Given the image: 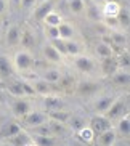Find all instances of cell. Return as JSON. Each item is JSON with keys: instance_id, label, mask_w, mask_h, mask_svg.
Here are the masks:
<instances>
[{"instance_id": "1", "label": "cell", "mask_w": 130, "mask_h": 146, "mask_svg": "<svg viewBox=\"0 0 130 146\" xmlns=\"http://www.w3.org/2000/svg\"><path fill=\"white\" fill-rule=\"evenodd\" d=\"M11 58V63H13V69L19 74H27L32 72L37 66V60L32 52L29 50H23V48H18L16 52L13 53Z\"/></svg>"}, {"instance_id": "2", "label": "cell", "mask_w": 130, "mask_h": 146, "mask_svg": "<svg viewBox=\"0 0 130 146\" xmlns=\"http://www.w3.org/2000/svg\"><path fill=\"white\" fill-rule=\"evenodd\" d=\"M71 64L79 74H82L85 77H93L95 74H98V60L95 56L87 55V53H80L77 56H72L71 58Z\"/></svg>"}, {"instance_id": "3", "label": "cell", "mask_w": 130, "mask_h": 146, "mask_svg": "<svg viewBox=\"0 0 130 146\" xmlns=\"http://www.w3.org/2000/svg\"><path fill=\"white\" fill-rule=\"evenodd\" d=\"M127 112H129V93H119L103 116H106L114 124L117 119H121Z\"/></svg>"}, {"instance_id": "4", "label": "cell", "mask_w": 130, "mask_h": 146, "mask_svg": "<svg viewBox=\"0 0 130 146\" xmlns=\"http://www.w3.org/2000/svg\"><path fill=\"white\" fill-rule=\"evenodd\" d=\"M47 120H48V116L45 111H42V109H32L24 117L19 119V125L24 130H32L35 127H39V125H43Z\"/></svg>"}, {"instance_id": "5", "label": "cell", "mask_w": 130, "mask_h": 146, "mask_svg": "<svg viewBox=\"0 0 130 146\" xmlns=\"http://www.w3.org/2000/svg\"><path fill=\"white\" fill-rule=\"evenodd\" d=\"M114 98H116V95H114L113 92L96 93L95 96H93V103H92L95 114H104V112L108 111V108L111 106V103L114 101Z\"/></svg>"}, {"instance_id": "6", "label": "cell", "mask_w": 130, "mask_h": 146, "mask_svg": "<svg viewBox=\"0 0 130 146\" xmlns=\"http://www.w3.org/2000/svg\"><path fill=\"white\" fill-rule=\"evenodd\" d=\"M87 125L92 129V132L95 133V137L114 127L113 122H111L106 116H103V114H93V116L88 119V124H87Z\"/></svg>"}, {"instance_id": "7", "label": "cell", "mask_w": 130, "mask_h": 146, "mask_svg": "<svg viewBox=\"0 0 130 146\" xmlns=\"http://www.w3.org/2000/svg\"><path fill=\"white\" fill-rule=\"evenodd\" d=\"M10 108H11V114H13L18 120L21 119V117H24L27 112H31L32 109H35L32 101H31L29 98H26V96H24V98H15L13 101H11V104H10Z\"/></svg>"}, {"instance_id": "8", "label": "cell", "mask_w": 130, "mask_h": 146, "mask_svg": "<svg viewBox=\"0 0 130 146\" xmlns=\"http://www.w3.org/2000/svg\"><path fill=\"white\" fill-rule=\"evenodd\" d=\"M74 90H76L77 95H80V96H95L98 93V90H100V85L95 80H92L90 77H85L82 80L76 82Z\"/></svg>"}, {"instance_id": "9", "label": "cell", "mask_w": 130, "mask_h": 146, "mask_svg": "<svg viewBox=\"0 0 130 146\" xmlns=\"http://www.w3.org/2000/svg\"><path fill=\"white\" fill-rule=\"evenodd\" d=\"M40 53H42V58H43V61H47L48 64H53V66H56V64H63L64 63V60L66 58H63V56L60 55V53L53 48V45L50 42H45L40 47Z\"/></svg>"}, {"instance_id": "10", "label": "cell", "mask_w": 130, "mask_h": 146, "mask_svg": "<svg viewBox=\"0 0 130 146\" xmlns=\"http://www.w3.org/2000/svg\"><path fill=\"white\" fill-rule=\"evenodd\" d=\"M64 109V100L58 93H52L47 96H42V111L50 112V111H58Z\"/></svg>"}, {"instance_id": "11", "label": "cell", "mask_w": 130, "mask_h": 146, "mask_svg": "<svg viewBox=\"0 0 130 146\" xmlns=\"http://www.w3.org/2000/svg\"><path fill=\"white\" fill-rule=\"evenodd\" d=\"M29 82H31V85H32V88H34L35 96H47V95L56 93V92H55V85L48 84V82L43 80L42 77L29 79Z\"/></svg>"}, {"instance_id": "12", "label": "cell", "mask_w": 130, "mask_h": 146, "mask_svg": "<svg viewBox=\"0 0 130 146\" xmlns=\"http://www.w3.org/2000/svg\"><path fill=\"white\" fill-rule=\"evenodd\" d=\"M19 31L21 27L18 24H10L7 26L3 32V40H5V45L8 48H18L19 47Z\"/></svg>"}, {"instance_id": "13", "label": "cell", "mask_w": 130, "mask_h": 146, "mask_svg": "<svg viewBox=\"0 0 130 146\" xmlns=\"http://www.w3.org/2000/svg\"><path fill=\"white\" fill-rule=\"evenodd\" d=\"M37 45V39H35L34 31L29 27H21L19 31V48L23 50H32Z\"/></svg>"}, {"instance_id": "14", "label": "cell", "mask_w": 130, "mask_h": 146, "mask_svg": "<svg viewBox=\"0 0 130 146\" xmlns=\"http://www.w3.org/2000/svg\"><path fill=\"white\" fill-rule=\"evenodd\" d=\"M117 61L116 56H111V58H104V60L98 61V74L101 77H111L114 72L117 71Z\"/></svg>"}, {"instance_id": "15", "label": "cell", "mask_w": 130, "mask_h": 146, "mask_svg": "<svg viewBox=\"0 0 130 146\" xmlns=\"http://www.w3.org/2000/svg\"><path fill=\"white\" fill-rule=\"evenodd\" d=\"M93 53H95V58L98 61L104 60V58H111V56H116V50L113 48L111 43H106L103 40H98L93 47Z\"/></svg>"}, {"instance_id": "16", "label": "cell", "mask_w": 130, "mask_h": 146, "mask_svg": "<svg viewBox=\"0 0 130 146\" xmlns=\"http://www.w3.org/2000/svg\"><path fill=\"white\" fill-rule=\"evenodd\" d=\"M109 34V43L113 45V48H119V50H125L129 48V32H122V31H117V32H108Z\"/></svg>"}, {"instance_id": "17", "label": "cell", "mask_w": 130, "mask_h": 146, "mask_svg": "<svg viewBox=\"0 0 130 146\" xmlns=\"http://www.w3.org/2000/svg\"><path fill=\"white\" fill-rule=\"evenodd\" d=\"M114 130H116L117 137H122V138H125V140H129V137H130V112L124 114L121 119H117L114 122Z\"/></svg>"}, {"instance_id": "18", "label": "cell", "mask_w": 130, "mask_h": 146, "mask_svg": "<svg viewBox=\"0 0 130 146\" xmlns=\"http://www.w3.org/2000/svg\"><path fill=\"white\" fill-rule=\"evenodd\" d=\"M116 141H117V133L113 127V129L106 130V132L100 133V135H96L93 143H95L96 146H114Z\"/></svg>"}, {"instance_id": "19", "label": "cell", "mask_w": 130, "mask_h": 146, "mask_svg": "<svg viewBox=\"0 0 130 146\" xmlns=\"http://www.w3.org/2000/svg\"><path fill=\"white\" fill-rule=\"evenodd\" d=\"M63 71H61L60 68H55V66H52V68H45L40 72L39 77H42L43 80H47L48 84H52V85H56L58 82H60V79L63 77Z\"/></svg>"}, {"instance_id": "20", "label": "cell", "mask_w": 130, "mask_h": 146, "mask_svg": "<svg viewBox=\"0 0 130 146\" xmlns=\"http://www.w3.org/2000/svg\"><path fill=\"white\" fill-rule=\"evenodd\" d=\"M55 7H53V2H47V3H40V5H35L32 8V19H35L37 23H42L43 18L47 16L50 11H53Z\"/></svg>"}, {"instance_id": "21", "label": "cell", "mask_w": 130, "mask_h": 146, "mask_svg": "<svg viewBox=\"0 0 130 146\" xmlns=\"http://www.w3.org/2000/svg\"><path fill=\"white\" fill-rule=\"evenodd\" d=\"M15 74L13 69V63H11V58L5 53H0V77L3 79H10Z\"/></svg>"}, {"instance_id": "22", "label": "cell", "mask_w": 130, "mask_h": 146, "mask_svg": "<svg viewBox=\"0 0 130 146\" xmlns=\"http://www.w3.org/2000/svg\"><path fill=\"white\" fill-rule=\"evenodd\" d=\"M109 79L113 80L114 85L121 87V88H127L130 84V72H129V69H117Z\"/></svg>"}, {"instance_id": "23", "label": "cell", "mask_w": 130, "mask_h": 146, "mask_svg": "<svg viewBox=\"0 0 130 146\" xmlns=\"http://www.w3.org/2000/svg\"><path fill=\"white\" fill-rule=\"evenodd\" d=\"M7 141L10 143L11 146H29L32 143V137H31V133L27 130L23 129L19 133H16L15 137L11 138H7Z\"/></svg>"}, {"instance_id": "24", "label": "cell", "mask_w": 130, "mask_h": 146, "mask_svg": "<svg viewBox=\"0 0 130 146\" xmlns=\"http://www.w3.org/2000/svg\"><path fill=\"white\" fill-rule=\"evenodd\" d=\"M66 42V53H68V58H72V56H77L80 53H85V48H84V42L76 37V39L71 40H64Z\"/></svg>"}, {"instance_id": "25", "label": "cell", "mask_w": 130, "mask_h": 146, "mask_svg": "<svg viewBox=\"0 0 130 146\" xmlns=\"http://www.w3.org/2000/svg\"><path fill=\"white\" fill-rule=\"evenodd\" d=\"M58 32H60V39H63V40H71V39H76L77 37V29H76V26L71 24V23H68V21H63L58 26Z\"/></svg>"}, {"instance_id": "26", "label": "cell", "mask_w": 130, "mask_h": 146, "mask_svg": "<svg viewBox=\"0 0 130 146\" xmlns=\"http://www.w3.org/2000/svg\"><path fill=\"white\" fill-rule=\"evenodd\" d=\"M7 92H8L10 96L13 98H24V88H23V80L21 79H15L10 84H7ZM27 98V96H26Z\"/></svg>"}, {"instance_id": "27", "label": "cell", "mask_w": 130, "mask_h": 146, "mask_svg": "<svg viewBox=\"0 0 130 146\" xmlns=\"http://www.w3.org/2000/svg\"><path fill=\"white\" fill-rule=\"evenodd\" d=\"M74 137L77 138V140H80V141L87 143V145H93V141H95V133L92 132V129L88 127V125H84V127H80L79 130H76V135Z\"/></svg>"}, {"instance_id": "28", "label": "cell", "mask_w": 130, "mask_h": 146, "mask_svg": "<svg viewBox=\"0 0 130 146\" xmlns=\"http://www.w3.org/2000/svg\"><path fill=\"white\" fill-rule=\"evenodd\" d=\"M47 116L50 120H55V122H61V124H66L69 122L71 116H72V112L68 111V109H58V111H50L47 112Z\"/></svg>"}, {"instance_id": "29", "label": "cell", "mask_w": 130, "mask_h": 146, "mask_svg": "<svg viewBox=\"0 0 130 146\" xmlns=\"http://www.w3.org/2000/svg\"><path fill=\"white\" fill-rule=\"evenodd\" d=\"M117 21L121 24L122 31L124 32H129V27H130V10L127 7V3H122L121 7V11L117 15Z\"/></svg>"}, {"instance_id": "30", "label": "cell", "mask_w": 130, "mask_h": 146, "mask_svg": "<svg viewBox=\"0 0 130 146\" xmlns=\"http://www.w3.org/2000/svg\"><path fill=\"white\" fill-rule=\"evenodd\" d=\"M122 3H116V2H106L104 7L101 8V16L103 18H117L119 11H121Z\"/></svg>"}, {"instance_id": "31", "label": "cell", "mask_w": 130, "mask_h": 146, "mask_svg": "<svg viewBox=\"0 0 130 146\" xmlns=\"http://www.w3.org/2000/svg\"><path fill=\"white\" fill-rule=\"evenodd\" d=\"M35 146H60L61 141L58 137H39V135H31Z\"/></svg>"}, {"instance_id": "32", "label": "cell", "mask_w": 130, "mask_h": 146, "mask_svg": "<svg viewBox=\"0 0 130 146\" xmlns=\"http://www.w3.org/2000/svg\"><path fill=\"white\" fill-rule=\"evenodd\" d=\"M66 3H68V8L72 15L76 16H80V15L85 13V0H66Z\"/></svg>"}, {"instance_id": "33", "label": "cell", "mask_w": 130, "mask_h": 146, "mask_svg": "<svg viewBox=\"0 0 130 146\" xmlns=\"http://www.w3.org/2000/svg\"><path fill=\"white\" fill-rule=\"evenodd\" d=\"M63 21H64V18L61 16L56 10H53V11H50L47 16L43 18L42 24H45V26H55V27H58Z\"/></svg>"}, {"instance_id": "34", "label": "cell", "mask_w": 130, "mask_h": 146, "mask_svg": "<svg viewBox=\"0 0 130 146\" xmlns=\"http://www.w3.org/2000/svg\"><path fill=\"white\" fill-rule=\"evenodd\" d=\"M48 129H50V132H52L53 137H58L60 138V135H64L66 132H68V125L66 124H61V122H55V120H50L48 119Z\"/></svg>"}, {"instance_id": "35", "label": "cell", "mask_w": 130, "mask_h": 146, "mask_svg": "<svg viewBox=\"0 0 130 146\" xmlns=\"http://www.w3.org/2000/svg\"><path fill=\"white\" fill-rule=\"evenodd\" d=\"M21 130H23V127L19 125V122H10V124L5 127V130H3V140L15 137V135L19 133Z\"/></svg>"}, {"instance_id": "36", "label": "cell", "mask_w": 130, "mask_h": 146, "mask_svg": "<svg viewBox=\"0 0 130 146\" xmlns=\"http://www.w3.org/2000/svg\"><path fill=\"white\" fill-rule=\"evenodd\" d=\"M84 15H87L88 19L96 21V23H101V19H103V16H101V10L92 7V5H87V7H85V13H84Z\"/></svg>"}, {"instance_id": "37", "label": "cell", "mask_w": 130, "mask_h": 146, "mask_svg": "<svg viewBox=\"0 0 130 146\" xmlns=\"http://www.w3.org/2000/svg\"><path fill=\"white\" fill-rule=\"evenodd\" d=\"M43 35L45 39L50 42V40H55V39H60V32H58V27L55 26H45L43 24Z\"/></svg>"}, {"instance_id": "38", "label": "cell", "mask_w": 130, "mask_h": 146, "mask_svg": "<svg viewBox=\"0 0 130 146\" xmlns=\"http://www.w3.org/2000/svg\"><path fill=\"white\" fill-rule=\"evenodd\" d=\"M50 43L53 45V48L60 53L63 58H68V53H66V42L63 39H55V40H50Z\"/></svg>"}, {"instance_id": "39", "label": "cell", "mask_w": 130, "mask_h": 146, "mask_svg": "<svg viewBox=\"0 0 130 146\" xmlns=\"http://www.w3.org/2000/svg\"><path fill=\"white\" fill-rule=\"evenodd\" d=\"M34 7H35V0H21L19 2V8H23V10H31L32 11Z\"/></svg>"}, {"instance_id": "40", "label": "cell", "mask_w": 130, "mask_h": 146, "mask_svg": "<svg viewBox=\"0 0 130 146\" xmlns=\"http://www.w3.org/2000/svg\"><path fill=\"white\" fill-rule=\"evenodd\" d=\"M68 146H90V145H87V143L80 141V140H77V138L74 137V138H69V143H68Z\"/></svg>"}, {"instance_id": "41", "label": "cell", "mask_w": 130, "mask_h": 146, "mask_svg": "<svg viewBox=\"0 0 130 146\" xmlns=\"http://www.w3.org/2000/svg\"><path fill=\"white\" fill-rule=\"evenodd\" d=\"M106 2H108V0H90V5L92 7H95V8H98V10H101Z\"/></svg>"}, {"instance_id": "42", "label": "cell", "mask_w": 130, "mask_h": 146, "mask_svg": "<svg viewBox=\"0 0 130 146\" xmlns=\"http://www.w3.org/2000/svg\"><path fill=\"white\" fill-rule=\"evenodd\" d=\"M8 0H0V16H3L7 13V10H8Z\"/></svg>"}, {"instance_id": "43", "label": "cell", "mask_w": 130, "mask_h": 146, "mask_svg": "<svg viewBox=\"0 0 130 146\" xmlns=\"http://www.w3.org/2000/svg\"><path fill=\"white\" fill-rule=\"evenodd\" d=\"M19 2H21V0H8V3L13 5V7H19Z\"/></svg>"}, {"instance_id": "44", "label": "cell", "mask_w": 130, "mask_h": 146, "mask_svg": "<svg viewBox=\"0 0 130 146\" xmlns=\"http://www.w3.org/2000/svg\"><path fill=\"white\" fill-rule=\"evenodd\" d=\"M0 146H11L7 140H0Z\"/></svg>"}, {"instance_id": "45", "label": "cell", "mask_w": 130, "mask_h": 146, "mask_svg": "<svg viewBox=\"0 0 130 146\" xmlns=\"http://www.w3.org/2000/svg\"><path fill=\"white\" fill-rule=\"evenodd\" d=\"M47 2H52V0H35V5H40V3H47Z\"/></svg>"}, {"instance_id": "46", "label": "cell", "mask_w": 130, "mask_h": 146, "mask_svg": "<svg viewBox=\"0 0 130 146\" xmlns=\"http://www.w3.org/2000/svg\"><path fill=\"white\" fill-rule=\"evenodd\" d=\"M108 2H116V3H124V0H108Z\"/></svg>"}, {"instance_id": "47", "label": "cell", "mask_w": 130, "mask_h": 146, "mask_svg": "<svg viewBox=\"0 0 130 146\" xmlns=\"http://www.w3.org/2000/svg\"><path fill=\"white\" fill-rule=\"evenodd\" d=\"M60 146H68V145H60Z\"/></svg>"}]
</instances>
